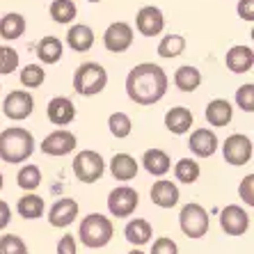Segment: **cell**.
<instances>
[{
  "label": "cell",
  "mask_w": 254,
  "mask_h": 254,
  "mask_svg": "<svg viewBox=\"0 0 254 254\" xmlns=\"http://www.w3.org/2000/svg\"><path fill=\"white\" fill-rule=\"evenodd\" d=\"M48 12H51V18H53L55 23L60 25H66L71 23L78 14V7L73 0H53L51 7H48Z\"/></svg>",
  "instance_id": "obj_29"
},
{
  "label": "cell",
  "mask_w": 254,
  "mask_h": 254,
  "mask_svg": "<svg viewBox=\"0 0 254 254\" xmlns=\"http://www.w3.org/2000/svg\"><path fill=\"white\" fill-rule=\"evenodd\" d=\"M18 69V53L16 48H7L2 46V55H0V73L2 76H9Z\"/></svg>",
  "instance_id": "obj_37"
},
{
  "label": "cell",
  "mask_w": 254,
  "mask_h": 254,
  "mask_svg": "<svg viewBox=\"0 0 254 254\" xmlns=\"http://www.w3.org/2000/svg\"><path fill=\"white\" fill-rule=\"evenodd\" d=\"M108 128L117 140H124V137L130 135L133 130V124H130V117L126 113H113L108 117Z\"/></svg>",
  "instance_id": "obj_34"
},
{
  "label": "cell",
  "mask_w": 254,
  "mask_h": 254,
  "mask_svg": "<svg viewBox=\"0 0 254 254\" xmlns=\"http://www.w3.org/2000/svg\"><path fill=\"white\" fill-rule=\"evenodd\" d=\"M18 78H21V85H23V87L37 89V87H42L44 80H46V71L39 64H25L23 69H21V73H18Z\"/></svg>",
  "instance_id": "obj_33"
},
{
  "label": "cell",
  "mask_w": 254,
  "mask_h": 254,
  "mask_svg": "<svg viewBox=\"0 0 254 254\" xmlns=\"http://www.w3.org/2000/svg\"><path fill=\"white\" fill-rule=\"evenodd\" d=\"M66 44L76 53H87L89 48L94 46V30L85 23L71 25L69 32H66Z\"/></svg>",
  "instance_id": "obj_19"
},
{
  "label": "cell",
  "mask_w": 254,
  "mask_h": 254,
  "mask_svg": "<svg viewBox=\"0 0 254 254\" xmlns=\"http://www.w3.org/2000/svg\"><path fill=\"white\" fill-rule=\"evenodd\" d=\"M201 170H199V163L192 158H181L174 165V177H177L179 184H186V186H192L199 179Z\"/></svg>",
  "instance_id": "obj_30"
},
{
  "label": "cell",
  "mask_w": 254,
  "mask_h": 254,
  "mask_svg": "<svg viewBox=\"0 0 254 254\" xmlns=\"http://www.w3.org/2000/svg\"><path fill=\"white\" fill-rule=\"evenodd\" d=\"M58 254H78V245H76V236L64 234L58 241Z\"/></svg>",
  "instance_id": "obj_40"
},
{
  "label": "cell",
  "mask_w": 254,
  "mask_h": 254,
  "mask_svg": "<svg viewBox=\"0 0 254 254\" xmlns=\"http://www.w3.org/2000/svg\"><path fill=\"white\" fill-rule=\"evenodd\" d=\"M192 122H195L192 113L184 106H177V108H172V110L165 113V128L170 130V133H174V135L188 133V130L192 128Z\"/></svg>",
  "instance_id": "obj_20"
},
{
  "label": "cell",
  "mask_w": 254,
  "mask_h": 254,
  "mask_svg": "<svg viewBox=\"0 0 254 254\" xmlns=\"http://www.w3.org/2000/svg\"><path fill=\"white\" fill-rule=\"evenodd\" d=\"M16 184L25 192H32V190H37L42 186V170L37 165H23L16 174Z\"/></svg>",
  "instance_id": "obj_31"
},
{
  "label": "cell",
  "mask_w": 254,
  "mask_h": 254,
  "mask_svg": "<svg viewBox=\"0 0 254 254\" xmlns=\"http://www.w3.org/2000/svg\"><path fill=\"white\" fill-rule=\"evenodd\" d=\"M124 236H126V241H128L130 245H137V248H140V245H144V243L151 241L154 229H151V225H149V220L135 218V220H130L128 225H126Z\"/></svg>",
  "instance_id": "obj_26"
},
{
  "label": "cell",
  "mask_w": 254,
  "mask_h": 254,
  "mask_svg": "<svg viewBox=\"0 0 254 254\" xmlns=\"http://www.w3.org/2000/svg\"><path fill=\"white\" fill-rule=\"evenodd\" d=\"M87 2H101V0H87Z\"/></svg>",
  "instance_id": "obj_45"
},
{
  "label": "cell",
  "mask_w": 254,
  "mask_h": 254,
  "mask_svg": "<svg viewBox=\"0 0 254 254\" xmlns=\"http://www.w3.org/2000/svg\"><path fill=\"white\" fill-rule=\"evenodd\" d=\"M25 32V18L16 12H9L0 18V37L2 39H18Z\"/></svg>",
  "instance_id": "obj_28"
},
{
  "label": "cell",
  "mask_w": 254,
  "mask_h": 254,
  "mask_svg": "<svg viewBox=\"0 0 254 254\" xmlns=\"http://www.w3.org/2000/svg\"><path fill=\"white\" fill-rule=\"evenodd\" d=\"M236 12L243 21H254V0H238Z\"/></svg>",
  "instance_id": "obj_41"
},
{
  "label": "cell",
  "mask_w": 254,
  "mask_h": 254,
  "mask_svg": "<svg viewBox=\"0 0 254 254\" xmlns=\"http://www.w3.org/2000/svg\"><path fill=\"white\" fill-rule=\"evenodd\" d=\"M204 117H206V122L211 126L222 128V126H227L231 122V117H234V108H231V103L229 101H225V99H213L211 103L206 106Z\"/></svg>",
  "instance_id": "obj_21"
},
{
  "label": "cell",
  "mask_w": 254,
  "mask_h": 254,
  "mask_svg": "<svg viewBox=\"0 0 254 254\" xmlns=\"http://www.w3.org/2000/svg\"><path fill=\"white\" fill-rule=\"evenodd\" d=\"M174 85H177L179 92H186V94L195 92V89L201 85L199 69H197V66H190V64L179 66V69L174 71Z\"/></svg>",
  "instance_id": "obj_25"
},
{
  "label": "cell",
  "mask_w": 254,
  "mask_h": 254,
  "mask_svg": "<svg viewBox=\"0 0 254 254\" xmlns=\"http://www.w3.org/2000/svg\"><path fill=\"white\" fill-rule=\"evenodd\" d=\"M220 227L227 236H243L250 229V215L238 204H229L220 213Z\"/></svg>",
  "instance_id": "obj_11"
},
{
  "label": "cell",
  "mask_w": 254,
  "mask_h": 254,
  "mask_svg": "<svg viewBox=\"0 0 254 254\" xmlns=\"http://www.w3.org/2000/svg\"><path fill=\"white\" fill-rule=\"evenodd\" d=\"M135 28L142 37H158L163 32V28H165V16H163V12H160L158 7L147 5L137 12Z\"/></svg>",
  "instance_id": "obj_13"
},
{
  "label": "cell",
  "mask_w": 254,
  "mask_h": 254,
  "mask_svg": "<svg viewBox=\"0 0 254 254\" xmlns=\"http://www.w3.org/2000/svg\"><path fill=\"white\" fill-rule=\"evenodd\" d=\"M35 154V137L25 128H5L0 133V160L9 165H21Z\"/></svg>",
  "instance_id": "obj_2"
},
{
  "label": "cell",
  "mask_w": 254,
  "mask_h": 254,
  "mask_svg": "<svg viewBox=\"0 0 254 254\" xmlns=\"http://www.w3.org/2000/svg\"><path fill=\"white\" fill-rule=\"evenodd\" d=\"M2 184H5V177H2V172H0V190H2Z\"/></svg>",
  "instance_id": "obj_44"
},
{
  "label": "cell",
  "mask_w": 254,
  "mask_h": 254,
  "mask_svg": "<svg viewBox=\"0 0 254 254\" xmlns=\"http://www.w3.org/2000/svg\"><path fill=\"white\" fill-rule=\"evenodd\" d=\"M46 115H48V122L55 126H66L76 119V106L73 101L66 99V96H55L51 99L46 108Z\"/></svg>",
  "instance_id": "obj_15"
},
{
  "label": "cell",
  "mask_w": 254,
  "mask_h": 254,
  "mask_svg": "<svg viewBox=\"0 0 254 254\" xmlns=\"http://www.w3.org/2000/svg\"><path fill=\"white\" fill-rule=\"evenodd\" d=\"M236 103H238V108H241L243 113H248V115L254 113V85L252 83H245V85L238 87Z\"/></svg>",
  "instance_id": "obj_36"
},
{
  "label": "cell",
  "mask_w": 254,
  "mask_h": 254,
  "mask_svg": "<svg viewBox=\"0 0 254 254\" xmlns=\"http://www.w3.org/2000/svg\"><path fill=\"white\" fill-rule=\"evenodd\" d=\"M71 165H73V174H76V179L80 184H94L106 172L103 156L99 151H92V149H83L80 154H76Z\"/></svg>",
  "instance_id": "obj_6"
},
{
  "label": "cell",
  "mask_w": 254,
  "mask_h": 254,
  "mask_svg": "<svg viewBox=\"0 0 254 254\" xmlns=\"http://www.w3.org/2000/svg\"><path fill=\"white\" fill-rule=\"evenodd\" d=\"M188 147L197 158H211V156L218 151L220 142H218V135H215L211 128H197L190 133Z\"/></svg>",
  "instance_id": "obj_14"
},
{
  "label": "cell",
  "mask_w": 254,
  "mask_h": 254,
  "mask_svg": "<svg viewBox=\"0 0 254 254\" xmlns=\"http://www.w3.org/2000/svg\"><path fill=\"white\" fill-rule=\"evenodd\" d=\"M238 195H241V199L245 201L248 206H254V174H248V177L241 181Z\"/></svg>",
  "instance_id": "obj_38"
},
{
  "label": "cell",
  "mask_w": 254,
  "mask_h": 254,
  "mask_svg": "<svg viewBox=\"0 0 254 254\" xmlns=\"http://www.w3.org/2000/svg\"><path fill=\"white\" fill-rule=\"evenodd\" d=\"M184 51H186V39L181 35H167V37H163L158 44V55L160 58H167V60L179 58Z\"/></svg>",
  "instance_id": "obj_32"
},
{
  "label": "cell",
  "mask_w": 254,
  "mask_h": 254,
  "mask_svg": "<svg viewBox=\"0 0 254 254\" xmlns=\"http://www.w3.org/2000/svg\"><path fill=\"white\" fill-rule=\"evenodd\" d=\"M133 44V28L124 21H115L103 32V46L110 53H124Z\"/></svg>",
  "instance_id": "obj_9"
},
{
  "label": "cell",
  "mask_w": 254,
  "mask_h": 254,
  "mask_svg": "<svg viewBox=\"0 0 254 254\" xmlns=\"http://www.w3.org/2000/svg\"><path fill=\"white\" fill-rule=\"evenodd\" d=\"M252 154H254L252 140H250L248 135H243V133L229 135L225 140V144H222V156H225V160L234 167L250 163V160H252Z\"/></svg>",
  "instance_id": "obj_8"
},
{
  "label": "cell",
  "mask_w": 254,
  "mask_h": 254,
  "mask_svg": "<svg viewBox=\"0 0 254 254\" xmlns=\"http://www.w3.org/2000/svg\"><path fill=\"white\" fill-rule=\"evenodd\" d=\"M151 254H179V248L172 238L163 236V238H156L154 241V245H151Z\"/></svg>",
  "instance_id": "obj_39"
},
{
  "label": "cell",
  "mask_w": 254,
  "mask_h": 254,
  "mask_svg": "<svg viewBox=\"0 0 254 254\" xmlns=\"http://www.w3.org/2000/svg\"><path fill=\"white\" fill-rule=\"evenodd\" d=\"M9 222H12V208L7 206V201L0 199V231L5 229Z\"/></svg>",
  "instance_id": "obj_42"
},
{
  "label": "cell",
  "mask_w": 254,
  "mask_h": 254,
  "mask_svg": "<svg viewBox=\"0 0 254 254\" xmlns=\"http://www.w3.org/2000/svg\"><path fill=\"white\" fill-rule=\"evenodd\" d=\"M142 165L154 177H165L172 167V160L163 149H147L144 156H142Z\"/></svg>",
  "instance_id": "obj_22"
},
{
  "label": "cell",
  "mask_w": 254,
  "mask_h": 254,
  "mask_svg": "<svg viewBox=\"0 0 254 254\" xmlns=\"http://www.w3.org/2000/svg\"><path fill=\"white\" fill-rule=\"evenodd\" d=\"M16 211H18V215H21L23 220L42 218L44 215V199L39 195H35V192H28V195H23L21 199H18Z\"/></svg>",
  "instance_id": "obj_27"
},
{
  "label": "cell",
  "mask_w": 254,
  "mask_h": 254,
  "mask_svg": "<svg viewBox=\"0 0 254 254\" xmlns=\"http://www.w3.org/2000/svg\"><path fill=\"white\" fill-rule=\"evenodd\" d=\"M0 55H2V46H0Z\"/></svg>",
  "instance_id": "obj_46"
},
{
  "label": "cell",
  "mask_w": 254,
  "mask_h": 254,
  "mask_svg": "<svg viewBox=\"0 0 254 254\" xmlns=\"http://www.w3.org/2000/svg\"><path fill=\"white\" fill-rule=\"evenodd\" d=\"M78 218V201L71 197H62L48 211V222L53 227H69Z\"/></svg>",
  "instance_id": "obj_16"
},
{
  "label": "cell",
  "mask_w": 254,
  "mask_h": 254,
  "mask_svg": "<svg viewBox=\"0 0 254 254\" xmlns=\"http://www.w3.org/2000/svg\"><path fill=\"white\" fill-rule=\"evenodd\" d=\"M137 160L128 154H115L113 160H110V172H113V177L117 181H130V179L137 177Z\"/></svg>",
  "instance_id": "obj_23"
},
{
  "label": "cell",
  "mask_w": 254,
  "mask_h": 254,
  "mask_svg": "<svg viewBox=\"0 0 254 254\" xmlns=\"http://www.w3.org/2000/svg\"><path fill=\"white\" fill-rule=\"evenodd\" d=\"M113 234H115L113 222L106 215H101V213H89V215H85L80 220L78 236H80V243L85 248H92V250L106 248L108 243L113 241Z\"/></svg>",
  "instance_id": "obj_3"
},
{
  "label": "cell",
  "mask_w": 254,
  "mask_h": 254,
  "mask_svg": "<svg viewBox=\"0 0 254 254\" xmlns=\"http://www.w3.org/2000/svg\"><path fill=\"white\" fill-rule=\"evenodd\" d=\"M225 64L231 73H248L254 66V51L250 46H231L225 55Z\"/></svg>",
  "instance_id": "obj_17"
},
{
  "label": "cell",
  "mask_w": 254,
  "mask_h": 254,
  "mask_svg": "<svg viewBox=\"0 0 254 254\" xmlns=\"http://www.w3.org/2000/svg\"><path fill=\"white\" fill-rule=\"evenodd\" d=\"M140 204V195L128 186H119V188L110 190L108 195V211L113 218H128L133 215Z\"/></svg>",
  "instance_id": "obj_7"
},
{
  "label": "cell",
  "mask_w": 254,
  "mask_h": 254,
  "mask_svg": "<svg viewBox=\"0 0 254 254\" xmlns=\"http://www.w3.org/2000/svg\"><path fill=\"white\" fill-rule=\"evenodd\" d=\"M35 110V99L30 92H9L7 99L2 101V113L7 119H14V122H21V119H28Z\"/></svg>",
  "instance_id": "obj_10"
},
{
  "label": "cell",
  "mask_w": 254,
  "mask_h": 254,
  "mask_svg": "<svg viewBox=\"0 0 254 254\" xmlns=\"http://www.w3.org/2000/svg\"><path fill=\"white\" fill-rule=\"evenodd\" d=\"M108 85V71L96 62H85L73 73V89L80 96L101 94Z\"/></svg>",
  "instance_id": "obj_4"
},
{
  "label": "cell",
  "mask_w": 254,
  "mask_h": 254,
  "mask_svg": "<svg viewBox=\"0 0 254 254\" xmlns=\"http://www.w3.org/2000/svg\"><path fill=\"white\" fill-rule=\"evenodd\" d=\"M167 73L160 64L142 62L133 66L126 76V94L137 106H154L167 94Z\"/></svg>",
  "instance_id": "obj_1"
},
{
  "label": "cell",
  "mask_w": 254,
  "mask_h": 254,
  "mask_svg": "<svg viewBox=\"0 0 254 254\" xmlns=\"http://www.w3.org/2000/svg\"><path fill=\"white\" fill-rule=\"evenodd\" d=\"M0 254H28V245L16 234L0 236Z\"/></svg>",
  "instance_id": "obj_35"
},
{
  "label": "cell",
  "mask_w": 254,
  "mask_h": 254,
  "mask_svg": "<svg viewBox=\"0 0 254 254\" xmlns=\"http://www.w3.org/2000/svg\"><path fill=\"white\" fill-rule=\"evenodd\" d=\"M128 254H144V252H142V250H135V248H133V250H130Z\"/></svg>",
  "instance_id": "obj_43"
},
{
  "label": "cell",
  "mask_w": 254,
  "mask_h": 254,
  "mask_svg": "<svg viewBox=\"0 0 254 254\" xmlns=\"http://www.w3.org/2000/svg\"><path fill=\"white\" fill-rule=\"evenodd\" d=\"M64 55V46L58 37H44L37 44V58L42 60L44 64H58Z\"/></svg>",
  "instance_id": "obj_24"
},
{
  "label": "cell",
  "mask_w": 254,
  "mask_h": 254,
  "mask_svg": "<svg viewBox=\"0 0 254 254\" xmlns=\"http://www.w3.org/2000/svg\"><path fill=\"white\" fill-rule=\"evenodd\" d=\"M151 201L160 208H174L179 204V186L167 181V179H160L156 181L154 188H151Z\"/></svg>",
  "instance_id": "obj_18"
},
{
  "label": "cell",
  "mask_w": 254,
  "mask_h": 254,
  "mask_svg": "<svg viewBox=\"0 0 254 254\" xmlns=\"http://www.w3.org/2000/svg\"><path fill=\"white\" fill-rule=\"evenodd\" d=\"M76 147H78L76 135H73L71 130H64V128L53 130V133H51V135H46V137H44V142H42V151L46 156H53V158L71 154Z\"/></svg>",
  "instance_id": "obj_12"
},
{
  "label": "cell",
  "mask_w": 254,
  "mask_h": 254,
  "mask_svg": "<svg viewBox=\"0 0 254 254\" xmlns=\"http://www.w3.org/2000/svg\"><path fill=\"white\" fill-rule=\"evenodd\" d=\"M179 225H181V231H184L188 238H204L208 234V213L206 208L197 204V201H190L181 208L179 213Z\"/></svg>",
  "instance_id": "obj_5"
}]
</instances>
